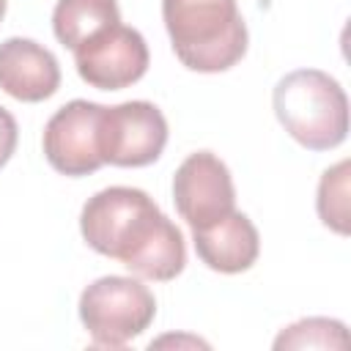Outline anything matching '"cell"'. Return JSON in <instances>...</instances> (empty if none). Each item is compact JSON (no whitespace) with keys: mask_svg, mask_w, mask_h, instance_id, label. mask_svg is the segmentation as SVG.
<instances>
[{"mask_svg":"<svg viewBox=\"0 0 351 351\" xmlns=\"http://www.w3.org/2000/svg\"><path fill=\"white\" fill-rule=\"evenodd\" d=\"M3 16H5V0H0V22H3Z\"/></svg>","mask_w":351,"mask_h":351,"instance_id":"obj_15","label":"cell"},{"mask_svg":"<svg viewBox=\"0 0 351 351\" xmlns=\"http://www.w3.org/2000/svg\"><path fill=\"white\" fill-rule=\"evenodd\" d=\"M282 129L310 151L337 148L348 134V99L335 77L321 69L285 74L271 93Z\"/></svg>","mask_w":351,"mask_h":351,"instance_id":"obj_3","label":"cell"},{"mask_svg":"<svg viewBox=\"0 0 351 351\" xmlns=\"http://www.w3.org/2000/svg\"><path fill=\"white\" fill-rule=\"evenodd\" d=\"M156 315V299L134 277L107 274L93 280L80 296V321L93 346L121 348L140 337Z\"/></svg>","mask_w":351,"mask_h":351,"instance_id":"obj_4","label":"cell"},{"mask_svg":"<svg viewBox=\"0 0 351 351\" xmlns=\"http://www.w3.org/2000/svg\"><path fill=\"white\" fill-rule=\"evenodd\" d=\"M173 203L192 230L208 228L236 208V186L228 165L211 154H189L173 176Z\"/></svg>","mask_w":351,"mask_h":351,"instance_id":"obj_6","label":"cell"},{"mask_svg":"<svg viewBox=\"0 0 351 351\" xmlns=\"http://www.w3.org/2000/svg\"><path fill=\"white\" fill-rule=\"evenodd\" d=\"M118 22L121 8L115 0H58L52 11L55 38L71 52Z\"/></svg>","mask_w":351,"mask_h":351,"instance_id":"obj_11","label":"cell"},{"mask_svg":"<svg viewBox=\"0 0 351 351\" xmlns=\"http://www.w3.org/2000/svg\"><path fill=\"white\" fill-rule=\"evenodd\" d=\"M80 233L93 252L121 261L143 280L167 282L186 266L181 230L137 186H107L88 197L80 214Z\"/></svg>","mask_w":351,"mask_h":351,"instance_id":"obj_1","label":"cell"},{"mask_svg":"<svg viewBox=\"0 0 351 351\" xmlns=\"http://www.w3.org/2000/svg\"><path fill=\"white\" fill-rule=\"evenodd\" d=\"M192 241L197 258L219 274L247 271L261 252V239L252 219L236 208L208 228L192 230Z\"/></svg>","mask_w":351,"mask_h":351,"instance_id":"obj_10","label":"cell"},{"mask_svg":"<svg viewBox=\"0 0 351 351\" xmlns=\"http://www.w3.org/2000/svg\"><path fill=\"white\" fill-rule=\"evenodd\" d=\"M315 208L326 228H332L340 236L348 233V159L324 170L318 181Z\"/></svg>","mask_w":351,"mask_h":351,"instance_id":"obj_12","label":"cell"},{"mask_svg":"<svg viewBox=\"0 0 351 351\" xmlns=\"http://www.w3.org/2000/svg\"><path fill=\"white\" fill-rule=\"evenodd\" d=\"M60 88L58 58L33 38L11 36L0 44V90L16 101H44Z\"/></svg>","mask_w":351,"mask_h":351,"instance_id":"obj_9","label":"cell"},{"mask_svg":"<svg viewBox=\"0 0 351 351\" xmlns=\"http://www.w3.org/2000/svg\"><path fill=\"white\" fill-rule=\"evenodd\" d=\"M148 44L140 30L112 25L74 49L77 74L99 90H121L148 71Z\"/></svg>","mask_w":351,"mask_h":351,"instance_id":"obj_7","label":"cell"},{"mask_svg":"<svg viewBox=\"0 0 351 351\" xmlns=\"http://www.w3.org/2000/svg\"><path fill=\"white\" fill-rule=\"evenodd\" d=\"M16 140H19L16 121H14V115H11L5 107H0V167L14 156Z\"/></svg>","mask_w":351,"mask_h":351,"instance_id":"obj_14","label":"cell"},{"mask_svg":"<svg viewBox=\"0 0 351 351\" xmlns=\"http://www.w3.org/2000/svg\"><path fill=\"white\" fill-rule=\"evenodd\" d=\"M162 19L176 58L192 71H228L247 52L236 0H162Z\"/></svg>","mask_w":351,"mask_h":351,"instance_id":"obj_2","label":"cell"},{"mask_svg":"<svg viewBox=\"0 0 351 351\" xmlns=\"http://www.w3.org/2000/svg\"><path fill=\"white\" fill-rule=\"evenodd\" d=\"M104 104L74 99L63 104L44 126V156L63 176L96 173L104 162L99 154V115Z\"/></svg>","mask_w":351,"mask_h":351,"instance_id":"obj_8","label":"cell"},{"mask_svg":"<svg viewBox=\"0 0 351 351\" xmlns=\"http://www.w3.org/2000/svg\"><path fill=\"white\" fill-rule=\"evenodd\" d=\"M167 145V121L151 101L134 99L115 107H101L99 154L104 165L145 167L162 156Z\"/></svg>","mask_w":351,"mask_h":351,"instance_id":"obj_5","label":"cell"},{"mask_svg":"<svg viewBox=\"0 0 351 351\" xmlns=\"http://www.w3.org/2000/svg\"><path fill=\"white\" fill-rule=\"evenodd\" d=\"M348 332L346 324L335 318H302L282 329L274 340V348H346Z\"/></svg>","mask_w":351,"mask_h":351,"instance_id":"obj_13","label":"cell"}]
</instances>
